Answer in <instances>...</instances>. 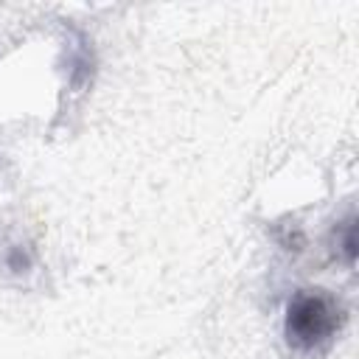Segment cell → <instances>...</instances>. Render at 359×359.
<instances>
[{
  "label": "cell",
  "mask_w": 359,
  "mask_h": 359,
  "mask_svg": "<svg viewBox=\"0 0 359 359\" xmlns=\"http://www.w3.org/2000/svg\"><path fill=\"white\" fill-rule=\"evenodd\" d=\"M337 244H339L345 261L353 264V255H356V224H353V219L342 222V236H337Z\"/></svg>",
  "instance_id": "2"
},
{
  "label": "cell",
  "mask_w": 359,
  "mask_h": 359,
  "mask_svg": "<svg viewBox=\"0 0 359 359\" xmlns=\"http://www.w3.org/2000/svg\"><path fill=\"white\" fill-rule=\"evenodd\" d=\"M8 266H11L14 272L28 269V255L22 252V247H14V250H11V255H8Z\"/></svg>",
  "instance_id": "3"
},
{
  "label": "cell",
  "mask_w": 359,
  "mask_h": 359,
  "mask_svg": "<svg viewBox=\"0 0 359 359\" xmlns=\"http://www.w3.org/2000/svg\"><path fill=\"white\" fill-rule=\"evenodd\" d=\"M342 325L339 303L323 289H300L286 306V342L294 351L314 353L325 348Z\"/></svg>",
  "instance_id": "1"
}]
</instances>
